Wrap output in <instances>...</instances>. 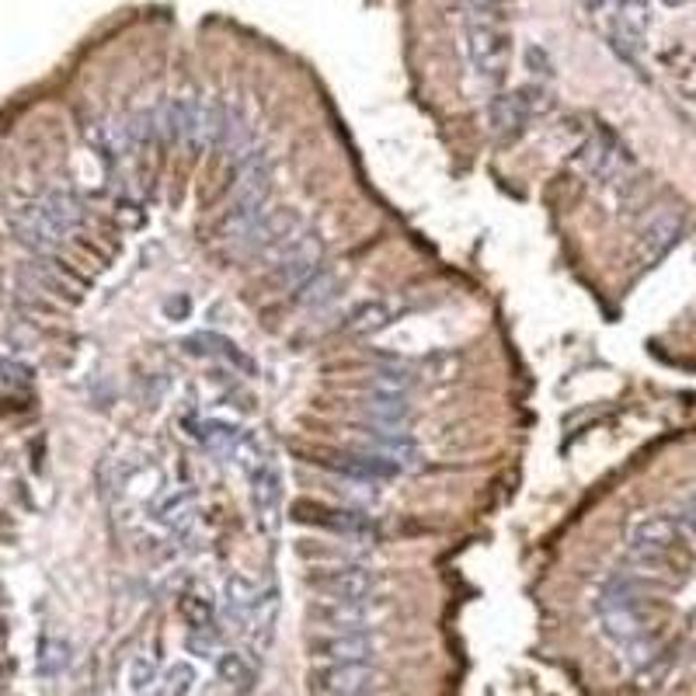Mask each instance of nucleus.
<instances>
[{
    "label": "nucleus",
    "instance_id": "obj_24",
    "mask_svg": "<svg viewBox=\"0 0 696 696\" xmlns=\"http://www.w3.org/2000/svg\"><path fill=\"white\" fill-rule=\"evenodd\" d=\"M157 668H160V658L154 652H139L129 658V668H126V686L133 696H144L150 686H157Z\"/></svg>",
    "mask_w": 696,
    "mask_h": 696
},
{
    "label": "nucleus",
    "instance_id": "obj_11",
    "mask_svg": "<svg viewBox=\"0 0 696 696\" xmlns=\"http://www.w3.org/2000/svg\"><path fill=\"white\" fill-rule=\"evenodd\" d=\"M537 95H544V87H523L516 91V95H495L492 102H487V129H492L495 136L508 139L523 133V126L532 119V112H537Z\"/></svg>",
    "mask_w": 696,
    "mask_h": 696
},
{
    "label": "nucleus",
    "instance_id": "obj_9",
    "mask_svg": "<svg viewBox=\"0 0 696 696\" xmlns=\"http://www.w3.org/2000/svg\"><path fill=\"white\" fill-rule=\"evenodd\" d=\"M244 474L251 481V505H254V516H259V526L265 532H275L278 516H283V477H278V467L268 456H262Z\"/></svg>",
    "mask_w": 696,
    "mask_h": 696
},
{
    "label": "nucleus",
    "instance_id": "obj_23",
    "mask_svg": "<svg viewBox=\"0 0 696 696\" xmlns=\"http://www.w3.org/2000/svg\"><path fill=\"white\" fill-rule=\"evenodd\" d=\"M411 387H414V377L408 373V369H398V366H380L366 377V390L383 393V398H408Z\"/></svg>",
    "mask_w": 696,
    "mask_h": 696
},
{
    "label": "nucleus",
    "instance_id": "obj_18",
    "mask_svg": "<svg viewBox=\"0 0 696 696\" xmlns=\"http://www.w3.org/2000/svg\"><path fill=\"white\" fill-rule=\"evenodd\" d=\"M42 205V213L50 217L63 234L70 238L74 230L84 223V205L74 192H63V189H53V192H45L42 199H35Z\"/></svg>",
    "mask_w": 696,
    "mask_h": 696
},
{
    "label": "nucleus",
    "instance_id": "obj_4",
    "mask_svg": "<svg viewBox=\"0 0 696 696\" xmlns=\"http://www.w3.org/2000/svg\"><path fill=\"white\" fill-rule=\"evenodd\" d=\"M380 616L377 599H328L317 595L310 607V620L324 634H352V631H373V620Z\"/></svg>",
    "mask_w": 696,
    "mask_h": 696
},
{
    "label": "nucleus",
    "instance_id": "obj_6",
    "mask_svg": "<svg viewBox=\"0 0 696 696\" xmlns=\"http://www.w3.org/2000/svg\"><path fill=\"white\" fill-rule=\"evenodd\" d=\"M314 696H377L380 672L373 665H314Z\"/></svg>",
    "mask_w": 696,
    "mask_h": 696
},
{
    "label": "nucleus",
    "instance_id": "obj_12",
    "mask_svg": "<svg viewBox=\"0 0 696 696\" xmlns=\"http://www.w3.org/2000/svg\"><path fill=\"white\" fill-rule=\"evenodd\" d=\"M262 610H265V595L259 589V582L247 574H226L223 582V613L226 620L241 626V631H254L262 620Z\"/></svg>",
    "mask_w": 696,
    "mask_h": 696
},
{
    "label": "nucleus",
    "instance_id": "obj_25",
    "mask_svg": "<svg viewBox=\"0 0 696 696\" xmlns=\"http://www.w3.org/2000/svg\"><path fill=\"white\" fill-rule=\"evenodd\" d=\"M84 136H87L91 150H95L98 160H105L108 168L115 165V160H119L123 147H119V133H115V126H108V123H87L84 126Z\"/></svg>",
    "mask_w": 696,
    "mask_h": 696
},
{
    "label": "nucleus",
    "instance_id": "obj_8",
    "mask_svg": "<svg viewBox=\"0 0 696 696\" xmlns=\"http://www.w3.org/2000/svg\"><path fill=\"white\" fill-rule=\"evenodd\" d=\"M377 571L366 565H338L310 574V589L328 599H369L377 595Z\"/></svg>",
    "mask_w": 696,
    "mask_h": 696
},
{
    "label": "nucleus",
    "instance_id": "obj_2",
    "mask_svg": "<svg viewBox=\"0 0 696 696\" xmlns=\"http://www.w3.org/2000/svg\"><path fill=\"white\" fill-rule=\"evenodd\" d=\"M463 53L477 77L498 81L505 66V35L495 29L492 18L467 14L463 18Z\"/></svg>",
    "mask_w": 696,
    "mask_h": 696
},
{
    "label": "nucleus",
    "instance_id": "obj_3",
    "mask_svg": "<svg viewBox=\"0 0 696 696\" xmlns=\"http://www.w3.org/2000/svg\"><path fill=\"white\" fill-rule=\"evenodd\" d=\"M683 544V526L672 516H641L626 529V550L637 565H662Z\"/></svg>",
    "mask_w": 696,
    "mask_h": 696
},
{
    "label": "nucleus",
    "instance_id": "obj_28",
    "mask_svg": "<svg viewBox=\"0 0 696 696\" xmlns=\"http://www.w3.org/2000/svg\"><path fill=\"white\" fill-rule=\"evenodd\" d=\"M192 513V495H184V492H175L168 498H160L157 505V523L160 526H178L184 523V516Z\"/></svg>",
    "mask_w": 696,
    "mask_h": 696
},
{
    "label": "nucleus",
    "instance_id": "obj_20",
    "mask_svg": "<svg viewBox=\"0 0 696 696\" xmlns=\"http://www.w3.org/2000/svg\"><path fill=\"white\" fill-rule=\"evenodd\" d=\"M217 676L230 689L247 693V689H254V683H259V665H254L251 655H244V652H220L217 655Z\"/></svg>",
    "mask_w": 696,
    "mask_h": 696
},
{
    "label": "nucleus",
    "instance_id": "obj_22",
    "mask_svg": "<svg viewBox=\"0 0 696 696\" xmlns=\"http://www.w3.org/2000/svg\"><path fill=\"white\" fill-rule=\"evenodd\" d=\"M70 641L66 637H56V634H45L39 641V658H35V668H39V676L42 679H56L66 672L70 665Z\"/></svg>",
    "mask_w": 696,
    "mask_h": 696
},
{
    "label": "nucleus",
    "instance_id": "obj_14",
    "mask_svg": "<svg viewBox=\"0 0 696 696\" xmlns=\"http://www.w3.org/2000/svg\"><path fill=\"white\" fill-rule=\"evenodd\" d=\"M331 471L352 477V481H362V484H380V481H393L404 467L401 463H393L387 456H377V453H362V450H352V453H335L324 460Z\"/></svg>",
    "mask_w": 696,
    "mask_h": 696
},
{
    "label": "nucleus",
    "instance_id": "obj_10",
    "mask_svg": "<svg viewBox=\"0 0 696 696\" xmlns=\"http://www.w3.org/2000/svg\"><path fill=\"white\" fill-rule=\"evenodd\" d=\"M8 230H11V238L18 244H25L35 254H53L66 241V234L42 213L39 202H29V205L14 209V213L8 217Z\"/></svg>",
    "mask_w": 696,
    "mask_h": 696
},
{
    "label": "nucleus",
    "instance_id": "obj_31",
    "mask_svg": "<svg viewBox=\"0 0 696 696\" xmlns=\"http://www.w3.org/2000/svg\"><path fill=\"white\" fill-rule=\"evenodd\" d=\"M467 4V14H481V18H492L498 11L502 0H463Z\"/></svg>",
    "mask_w": 696,
    "mask_h": 696
},
{
    "label": "nucleus",
    "instance_id": "obj_30",
    "mask_svg": "<svg viewBox=\"0 0 696 696\" xmlns=\"http://www.w3.org/2000/svg\"><path fill=\"white\" fill-rule=\"evenodd\" d=\"M526 63H529V70L537 77H550V56L540 50V45H529V50H526Z\"/></svg>",
    "mask_w": 696,
    "mask_h": 696
},
{
    "label": "nucleus",
    "instance_id": "obj_21",
    "mask_svg": "<svg viewBox=\"0 0 696 696\" xmlns=\"http://www.w3.org/2000/svg\"><path fill=\"white\" fill-rule=\"evenodd\" d=\"M338 289H341L338 275H335V272H328V268H317V272L307 278V283H299V286L293 289V304H296V307L314 310V307L331 304V299L338 296Z\"/></svg>",
    "mask_w": 696,
    "mask_h": 696
},
{
    "label": "nucleus",
    "instance_id": "obj_15",
    "mask_svg": "<svg viewBox=\"0 0 696 696\" xmlns=\"http://www.w3.org/2000/svg\"><path fill=\"white\" fill-rule=\"evenodd\" d=\"M679 238H683V217L679 213H658L637 238V265H655Z\"/></svg>",
    "mask_w": 696,
    "mask_h": 696
},
{
    "label": "nucleus",
    "instance_id": "obj_19",
    "mask_svg": "<svg viewBox=\"0 0 696 696\" xmlns=\"http://www.w3.org/2000/svg\"><path fill=\"white\" fill-rule=\"evenodd\" d=\"M359 414L366 418V425H380V429H401V422L411 414L404 398H383V393H366Z\"/></svg>",
    "mask_w": 696,
    "mask_h": 696
},
{
    "label": "nucleus",
    "instance_id": "obj_26",
    "mask_svg": "<svg viewBox=\"0 0 696 696\" xmlns=\"http://www.w3.org/2000/svg\"><path fill=\"white\" fill-rule=\"evenodd\" d=\"M196 683H199V672H196L192 662H175L165 676L157 679L160 696H192Z\"/></svg>",
    "mask_w": 696,
    "mask_h": 696
},
{
    "label": "nucleus",
    "instance_id": "obj_5",
    "mask_svg": "<svg viewBox=\"0 0 696 696\" xmlns=\"http://www.w3.org/2000/svg\"><path fill=\"white\" fill-rule=\"evenodd\" d=\"M314 665H373L377 658V637L373 631H352V634H324L310 637Z\"/></svg>",
    "mask_w": 696,
    "mask_h": 696
},
{
    "label": "nucleus",
    "instance_id": "obj_33",
    "mask_svg": "<svg viewBox=\"0 0 696 696\" xmlns=\"http://www.w3.org/2000/svg\"><path fill=\"white\" fill-rule=\"evenodd\" d=\"M662 4H665V8H683L686 0H662Z\"/></svg>",
    "mask_w": 696,
    "mask_h": 696
},
{
    "label": "nucleus",
    "instance_id": "obj_17",
    "mask_svg": "<svg viewBox=\"0 0 696 696\" xmlns=\"http://www.w3.org/2000/svg\"><path fill=\"white\" fill-rule=\"evenodd\" d=\"M390 320H393L390 299H362V304L352 307V314L345 317V335H356V338L377 335V331L387 328Z\"/></svg>",
    "mask_w": 696,
    "mask_h": 696
},
{
    "label": "nucleus",
    "instance_id": "obj_16",
    "mask_svg": "<svg viewBox=\"0 0 696 696\" xmlns=\"http://www.w3.org/2000/svg\"><path fill=\"white\" fill-rule=\"evenodd\" d=\"M178 613L189 626V637H205V641H220L217 631V607L205 592H181L178 599Z\"/></svg>",
    "mask_w": 696,
    "mask_h": 696
},
{
    "label": "nucleus",
    "instance_id": "obj_32",
    "mask_svg": "<svg viewBox=\"0 0 696 696\" xmlns=\"http://www.w3.org/2000/svg\"><path fill=\"white\" fill-rule=\"evenodd\" d=\"M686 519H689V526L696 529V492H693L689 502H686Z\"/></svg>",
    "mask_w": 696,
    "mask_h": 696
},
{
    "label": "nucleus",
    "instance_id": "obj_13",
    "mask_svg": "<svg viewBox=\"0 0 696 696\" xmlns=\"http://www.w3.org/2000/svg\"><path fill=\"white\" fill-rule=\"evenodd\" d=\"M202 105L205 98L178 95L165 102V136L171 144L202 147Z\"/></svg>",
    "mask_w": 696,
    "mask_h": 696
},
{
    "label": "nucleus",
    "instance_id": "obj_27",
    "mask_svg": "<svg viewBox=\"0 0 696 696\" xmlns=\"http://www.w3.org/2000/svg\"><path fill=\"white\" fill-rule=\"evenodd\" d=\"M205 345H209V352L205 356H213V359H223V362H230L234 369H244L247 377H259V366H254L241 348L230 341V338H223V335H199Z\"/></svg>",
    "mask_w": 696,
    "mask_h": 696
},
{
    "label": "nucleus",
    "instance_id": "obj_29",
    "mask_svg": "<svg viewBox=\"0 0 696 696\" xmlns=\"http://www.w3.org/2000/svg\"><path fill=\"white\" fill-rule=\"evenodd\" d=\"M0 387L8 390H29L32 387V369L18 359H0Z\"/></svg>",
    "mask_w": 696,
    "mask_h": 696
},
{
    "label": "nucleus",
    "instance_id": "obj_7",
    "mask_svg": "<svg viewBox=\"0 0 696 696\" xmlns=\"http://www.w3.org/2000/svg\"><path fill=\"white\" fill-rule=\"evenodd\" d=\"M268 268H272V283L275 286L296 289L299 283H307V278L320 268V238L307 226L304 234H299L283 254H278Z\"/></svg>",
    "mask_w": 696,
    "mask_h": 696
},
{
    "label": "nucleus",
    "instance_id": "obj_1",
    "mask_svg": "<svg viewBox=\"0 0 696 696\" xmlns=\"http://www.w3.org/2000/svg\"><path fill=\"white\" fill-rule=\"evenodd\" d=\"M304 230H307V223L293 205H275V209H265V213L259 217V223H254L247 234L238 238L230 247H234V254H241V259H254V262L272 265L278 254H283L299 234H304Z\"/></svg>",
    "mask_w": 696,
    "mask_h": 696
}]
</instances>
